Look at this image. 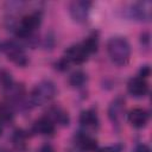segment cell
Instances as JSON below:
<instances>
[{
    "mask_svg": "<svg viewBox=\"0 0 152 152\" xmlns=\"http://www.w3.org/2000/svg\"><path fill=\"white\" fill-rule=\"evenodd\" d=\"M80 124L87 128H97L99 127V116L94 109L82 110L80 114Z\"/></svg>",
    "mask_w": 152,
    "mask_h": 152,
    "instance_id": "obj_14",
    "label": "cell"
},
{
    "mask_svg": "<svg viewBox=\"0 0 152 152\" xmlns=\"http://www.w3.org/2000/svg\"><path fill=\"white\" fill-rule=\"evenodd\" d=\"M13 120V110L6 103H0V121L10 122Z\"/></svg>",
    "mask_w": 152,
    "mask_h": 152,
    "instance_id": "obj_18",
    "label": "cell"
},
{
    "mask_svg": "<svg viewBox=\"0 0 152 152\" xmlns=\"http://www.w3.org/2000/svg\"><path fill=\"white\" fill-rule=\"evenodd\" d=\"M2 134V127H1V125H0V135Z\"/></svg>",
    "mask_w": 152,
    "mask_h": 152,
    "instance_id": "obj_25",
    "label": "cell"
},
{
    "mask_svg": "<svg viewBox=\"0 0 152 152\" xmlns=\"http://www.w3.org/2000/svg\"><path fill=\"white\" fill-rule=\"evenodd\" d=\"M53 124H58L61 126H68L70 122V118L66 110H64L62 107L59 106H53L50 108L49 110V115H48Z\"/></svg>",
    "mask_w": 152,
    "mask_h": 152,
    "instance_id": "obj_13",
    "label": "cell"
},
{
    "mask_svg": "<svg viewBox=\"0 0 152 152\" xmlns=\"http://www.w3.org/2000/svg\"><path fill=\"white\" fill-rule=\"evenodd\" d=\"M150 72H151L150 65H144V66H141V69H140V71H139V77H141V78L145 80L146 77L150 76Z\"/></svg>",
    "mask_w": 152,
    "mask_h": 152,
    "instance_id": "obj_21",
    "label": "cell"
},
{
    "mask_svg": "<svg viewBox=\"0 0 152 152\" xmlns=\"http://www.w3.org/2000/svg\"><path fill=\"white\" fill-rule=\"evenodd\" d=\"M0 152H10V151L6 150V148H0Z\"/></svg>",
    "mask_w": 152,
    "mask_h": 152,
    "instance_id": "obj_24",
    "label": "cell"
},
{
    "mask_svg": "<svg viewBox=\"0 0 152 152\" xmlns=\"http://www.w3.org/2000/svg\"><path fill=\"white\" fill-rule=\"evenodd\" d=\"M134 152H151V150H150V147H148L147 145H145V144H139V145L135 146Z\"/></svg>",
    "mask_w": 152,
    "mask_h": 152,
    "instance_id": "obj_23",
    "label": "cell"
},
{
    "mask_svg": "<svg viewBox=\"0 0 152 152\" xmlns=\"http://www.w3.org/2000/svg\"><path fill=\"white\" fill-rule=\"evenodd\" d=\"M128 121L135 128H142L148 121V113L142 108H133L128 113Z\"/></svg>",
    "mask_w": 152,
    "mask_h": 152,
    "instance_id": "obj_11",
    "label": "cell"
},
{
    "mask_svg": "<svg viewBox=\"0 0 152 152\" xmlns=\"http://www.w3.org/2000/svg\"><path fill=\"white\" fill-rule=\"evenodd\" d=\"M127 90L134 97H142L148 93V84H147L146 80L137 76L128 81Z\"/></svg>",
    "mask_w": 152,
    "mask_h": 152,
    "instance_id": "obj_9",
    "label": "cell"
},
{
    "mask_svg": "<svg viewBox=\"0 0 152 152\" xmlns=\"http://www.w3.org/2000/svg\"><path fill=\"white\" fill-rule=\"evenodd\" d=\"M76 146L83 152H95L97 150V141L86 132H77L75 135Z\"/></svg>",
    "mask_w": 152,
    "mask_h": 152,
    "instance_id": "obj_10",
    "label": "cell"
},
{
    "mask_svg": "<svg viewBox=\"0 0 152 152\" xmlns=\"http://www.w3.org/2000/svg\"><path fill=\"white\" fill-rule=\"evenodd\" d=\"M107 52L113 63L122 66L129 62L131 45L124 37H113L107 43Z\"/></svg>",
    "mask_w": 152,
    "mask_h": 152,
    "instance_id": "obj_1",
    "label": "cell"
},
{
    "mask_svg": "<svg viewBox=\"0 0 152 152\" xmlns=\"http://www.w3.org/2000/svg\"><path fill=\"white\" fill-rule=\"evenodd\" d=\"M56 86L50 80H43L34 86L30 94V101L34 106H43L51 101L56 95Z\"/></svg>",
    "mask_w": 152,
    "mask_h": 152,
    "instance_id": "obj_2",
    "label": "cell"
},
{
    "mask_svg": "<svg viewBox=\"0 0 152 152\" xmlns=\"http://www.w3.org/2000/svg\"><path fill=\"white\" fill-rule=\"evenodd\" d=\"M69 64H70V62L63 56L61 59H58V61L55 63V68H56L57 70H59V71H64V70H66V69L69 68Z\"/></svg>",
    "mask_w": 152,
    "mask_h": 152,
    "instance_id": "obj_19",
    "label": "cell"
},
{
    "mask_svg": "<svg viewBox=\"0 0 152 152\" xmlns=\"http://www.w3.org/2000/svg\"><path fill=\"white\" fill-rule=\"evenodd\" d=\"M43 14L40 11L31 12L26 15H24L19 23V25L15 28V34L19 38H30L32 33L39 27L42 24Z\"/></svg>",
    "mask_w": 152,
    "mask_h": 152,
    "instance_id": "obj_3",
    "label": "cell"
},
{
    "mask_svg": "<svg viewBox=\"0 0 152 152\" xmlns=\"http://www.w3.org/2000/svg\"><path fill=\"white\" fill-rule=\"evenodd\" d=\"M38 152H55V148L52 147V145L50 144H43L40 147H39V151Z\"/></svg>",
    "mask_w": 152,
    "mask_h": 152,
    "instance_id": "obj_22",
    "label": "cell"
},
{
    "mask_svg": "<svg viewBox=\"0 0 152 152\" xmlns=\"http://www.w3.org/2000/svg\"><path fill=\"white\" fill-rule=\"evenodd\" d=\"M121 151H122V145H120V144L106 146V147H102L99 150V152H121Z\"/></svg>",
    "mask_w": 152,
    "mask_h": 152,
    "instance_id": "obj_20",
    "label": "cell"
},
{
    "mask_svg": "<svg viewBox=\"0 0 152 152\" xmlns=\"http://www.w3.org/2000/svg\"><path fill=\"white\" fill-rule=\"evenodd\" d=\"M91 7L90 1H74L69 6V13L74 21L76 23H84L88 18L89 11Z\"/></svg>",
    "mask_w": 152,
    "mask_h": 152,
    "instance_id": "obj_5",
    "label": "cell"
},
{
    "mask_svg": "<svg viewBox=\"0 0 152 152\" xmlns=\"http://www.w3.org/2000/svg\"><path fill=\"white\" fill-rule=\"evenodd\" d=\"M2 51L6 53L7 58L13 62L15 65L18 66H25L28 63V58L27 55L25 53L24 49L17 44L15 42H6L1 45Z\"/></svg>",
    "mask_w": 152,
    "mask_h": 152,
    "instance_id": "obj_4",
    "label": "cell"
},
{
    "mask_svg": "<svg viewBox=\"0 0 152 152\" xmlns=\"http://www.w3.org/2000/svg\"><path fill=\"white\" fill-rule=\"evenodd\" d=\"M82 45L84 46L86 51L89 55L93 53V52H96L97 51V48H99V37H97V33H93L89 37H87L82 42Z\"/></svg>",
    "mask_w": 152,
    "mask_h": 152,
    "instance_id": "obj_16",
    "label": "cell"
},
{
    "mask_svg": "<svg viewBox=\"0 0 152 152\" xmlns=\"http://www.w3.org/2000/svg\"><path fill=\"white\" fill-rule=\"evenodd\" d=\"M151 10H152V4L150 1H140L132 5L129 12L135 20L148 21L151 18Z\"/></svg>",
    "mask_w": 152,
    "mask_h": 152,
    "instance_id": "obj_8",
    "label": "cell"
},
{
    "mask_svg": "<svg viewBox=\"0 0 152 152\" xmlns=\"http://www.w3.org/2000/svg\"><path fill=\"white\" fill-rule=\"evenodd\" d=\"M125 113V100L122 97H115L108 107V116L115 125H120Z\"/></svg>",
    "mask_w": 152,
    "mask_h": 152,
    "instance_id": "obj_7",
    "label": "cell"
},
{
    "mask_svg": "<svg viewBox=\"0 0 152 152\" xmlns=\"http://www.w3.org/2000/svg\"><path fill=\"white\" fill-rule=\"evenodd\" d=\"M33 131L40 135H52L55 133V124L49 116H42L33 124Z\"/></svg>",
    "mask_w": 152,
    "mask_h": 152,
    "instance_id": "obj_12",
    "label": "cell"
},
{
    "mask_svg": "<svg viewBox=\"0 0 152 152\" xmlns=\"http://www.w3.org/2000/svg\"><path fill=\"white\" fill-rule=\"evenodd\" d=\"M26 138H27V135L25 134V132L23 129L14 131V133L12 135V141H13L14 147L17 150H25L26 148Z\"/></svg>",
    "mask_w": 152,
    "mask_h": 152,
    "instance_id": "obj_17",
    "label": "cell"
},
{
    "mask_svg": "<svg viewBox=\"0 0 152 152\" xmlns=\"http://www.w3.org/2000/svg\"><path fill=\"white\" fill-rule=\"evenodd\" d=\"M87 82V75L82 70H76L69 76V84L74 88H80Z\"/></svg>",
    "mask_w": 152,
    "mask_h": 152,
    "instance_id": "obj_15",
    "label": "cell"
},
{
    "mask_svg": "<svg viewBox=\"0 0 152 152\" xmlns=\"http://www.w3.org/2000/svg\"><path fill=\"white\" fill-rule=\"evenodd\" d=\"M88 56H89V53L86 51L82 43H77V44L69 46L64 52V57L70 63H75V64L84 63L88 59Z\"/></svg>",
    "mask_w": 152,
    "mask_h": 152,
    "instance_id": "obj_6",
    "label": "cell"
}]
</instances>
